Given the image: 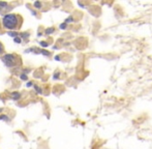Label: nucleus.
Listing matches in <instances>:
<instances>
[{
  "label": "nucleus",
  "instance_id": "1",
  "mask_svg": "<svg viewBox=\"0 0 152 149\" xmlns=\"http://www.w3.org/2000/svg\"><path fill=\"white\" fill-rule=\"evenodd\" d=\"M3 26L7 29H14L17 27L18 23H19V20H18V17L14 16V15H6L3 17Z\"/></svg>",
  "mask_w": 152,
  "mask_h": 149
},
{
  "label": "nucleus",
  "instance_id": "2",
  "mask_svg": "<svg viewBox=\"0 0 152 149\" xmlns=\"http://www.w3.org/2000/svg\"><path fill=\"white\" fill-rule=\"evenodd\" d=\"M14 60H16V57L12 54H7V55H5V56H3V58H2L3 63H4L6 66H9V67L14 65Z\"/></svg>",
  "mask_w": 152,
  "mask_h": 149
},
{
  "label": "nucleus",
  "instance_id": "3",
  "mask_svg": "<svg viewBox=\"0 0 152 149\" xmlns=\"http://www.w3.org/2000/svg\"><path fill=\"white\" fill-rule=\"evenodd\" d=\"M12 96L14 100H19L21 98V94L19 92H14V93H12Z\"/></svg>",
  "mask_w": 152,
  "mask_h": 149
},
{
  "label": "nucleus",
  "instance_id": "4",
  "mask_svg": "<svg viewBox=\"0 0 152 149\" xmlns=\"http://www.w3.org/2000/svg\"><path fill=\"white\" fill-rule=\"evenodd\" d=\"M52 32H54V28H49L46 30V33L47 34H51Z\"/></svg>",
  "mask_w": 152,
  "mask_h": 149
},
{
  "label": "nucleus",
  "instance_id": "5",
  "mask_svg": "<svg viewBox=\"0 0 152 149\" xmlns=\"http://www.w3.org/2000/svg\"><path fill=\"white\" fill-rule=\"evenodd\" d=\"M66 28V23H63L60 25V29H65Z\"/></svg>",
  "mask_w": 152,
  "mask_h": 149
},
{
  "label": "nucleus",
  "instance_id": "6",
  "mask_svg": "<svg viewBox=\"0 0 152 149\" xmlns=\"http://www.w3.org/2000/svg\"><path fill=\"white\" fill-rule=\"evenodd\" d=\"M0 6H2V7H6V6H7V3H4V2H0Z\"/></svg>",
  "mask_w": 152,
  "mask_h": 149
},
{
  "label": "nucleus",
  "instance_id": "7",
  "mask_svg": "<svg viewBox=\"0 0 152 149\" xmlns=\"http://www.w3.org/2000/svg\"><path fill=\"white\" fill-rule=\"evenodd\" d=\"M14 42L17 44H19V43H21V40L19 38V37H14Z\"/></svg>",
  "mask_w": 152,
  "mask_h": 149
},
{
  "label": "nucleus",
  "instance_id": "8",
  "mask_svg": "<svg viewBox=\"0 0 152 149\" xmlns=\"http://www.w3.org/2000/svg\"><path fill=\"white\" fill-rule=\"evenodd\" d=\"M21 79H22V80H27V76H25L24 74H22V76H21Z\"/></svg>",
  "mask_w": 152,
  "mask_h": 149
},
{
  "label": "nucleus",
  "instance_id": "9",
  "mask_svg": "<svg viewBox=\"0 0 152 149\" xmlns=\"http://www.w3.org/2000/svg\"><path fill=\"white\" fill-rule=\"evenodd\" d=\"M9 34L11 35V36H14V37H17V35H18L17 33H14V32H9Z\"/></svg>",
  "mask_w": 152,
  "mask_h": 149
},
{
  "label": "nucleus",
  "instance_id": "10",
  "mask_svg": "<svg viewBox=\"0 0 152 149\" xmlns=\"http://www.w3.org/2000/svg\"><path fill=\"white\" fill-rule=\"evenodd\" d=\"M34 5L36 6V7H38V9H39L40 6H41V4H40L39 2H35V3H34Z\"/></svg>",
  "mask_w": 152,
  "mask_h": 149
},
{
  "label": "nucleus",
  "instance_id": "11",
  "mask_svg": "<svg viewBox=\"0 0 152 149\" xmlns=\"http://www.w3.org/2000/svg\"><path fill=\"white\" fill-rule=\"evenodd\" d=\"M3 52V46H2V44L0 43V54Z\"/></svg>",
  "mask_w": 152,
  "mask_h": 149
},
{
  "label": "nucleus",
  "instance_id": "12",
  "mask_svg": "<svg viewBox=\"0 0 152 149\" xmlns=\"http://www.w3.org/2000/svg\"><path fill=\"white\" fill-rule=\"evenodd\" d=\"M35 89H36V91H38V93H41V89H40V88H38V86H35Z\"/></svg>",
  "mask_w": 152,
  "mask_h": 149
},
{
  "label": "nucleus",
  "instance_id": "13",
  "mask_svg": "<svg viewBox=\"0 0 152 149\" xmlns=\"http://www.w3.org/2000/svg\"><path fill=\"white\" fill-rule=\"evenodd\" d=\"M68 22H72V18H68V19H66L65 23H68Z\"/></svg>",
  "mask_w": 152,
  "mask_h": 149
},
{
  "label": "nucleus",
  "instance_id": "14",
  "mask_svg": "<svg viewBox=\"0 0 152 149\" xmlns=\"http://www.w3.org/2000/svg\"><path fill=\"white\" fill-rule=\"evenodd\" d=\"M40 45H41L43 47H48V44H47V43H43V42H41V43H40Z\"/></svg>",
  "mask_w": 152,
  "mask_h": 149
},
{
  "label": "nucleus",
  "instance_id": "15",
  "mask_svg": "<svg viewBox=\"0 0 152 149\" xmlns=\"http://www.w3.org/2000/svg\"><path fill=\"white\" fill-rule=\"evenodd\" d=\"M30 86H32V83H28V84H27V87H30Z\"/></svg>",
  "mask_w": 152,
  "mask_h": 149
},
{
  "label": "nucleus",
  "instance_id": "16",
  "mask_svg": "<svg viewBox=\"0 0 152 149\" xmlns=\"http://www.w3.org/2000/svg\"><path fill=\"white\" fill-rule=\"evenodd\" d=\"M1 110H2V109H0V111H1Z\"/></svg>",
  "mask_w": 152,
  "mask_h": 149
}]
</instances>
